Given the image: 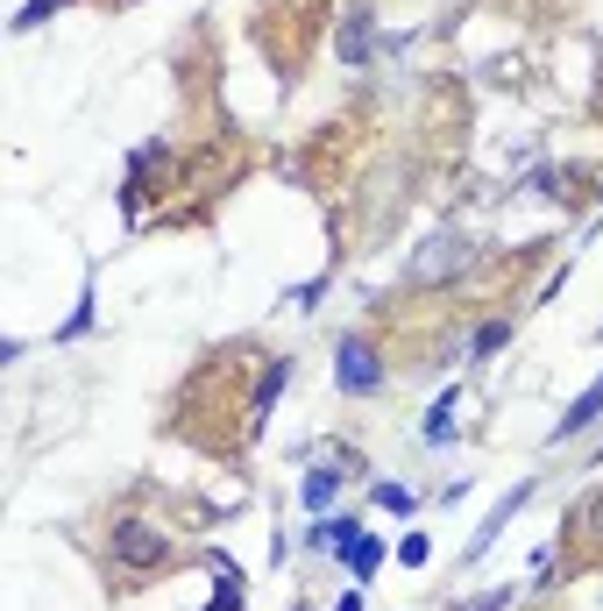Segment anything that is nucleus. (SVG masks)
<instances>
[{
    "instance_id": "obj_2",
    "label": "nucleus",
    "mask_w": 603,
    "mask_h": 611,
    "mask_svg": "<svg viewBox=\"0 0 603 611\" xmlns=\"http://www.w3.org/2000/svg\"><path fill=\"white\" fill-rule=\"evenodd\" d=\"M455 271H469V242H462L455 228L426 235V249H419V257L405 263V278H412V285H447Z\"/></svg>"
},
{
    "instance_id": "obj_3",
    "label": "nucleus",
    "mask_w": 603,
    "mask_h": 611,
    "mask_svg": "<svg viewBox=\"0 0 603 611\" xmlns=\"http://www.w3.org/2000/svg\"><path fill=\"white\" fill-rule=\"evenodd\" d=\"M334 384L349 398H369L376 384H384V363H376V349L362 335H341V349H334Z\"/></svg>"
},
{
    "instance_id": "obj_19",
    "label": "nucleus",
    "mask_w": 603,
    "mask_h": 611,
    "mask_svg": "<svg viewBox=\"0 0 603 611\" xmlns=\"http://www.w3.org/2000/svg\"><path fill=\"white\" fill-rule=\"evenodd\" d=\"M504 604H511V584H504V590H490V598H482V604H469V611H504Z\"/></svg>"
},
{
    "instance_id": "obj_5",
    "label": "nucleus",
    "mask_w": 603,
    "mask_h": 611,
    "mask_svg": "<svg viewBox=\"0 0 603 611\" xmlns=\"http://www.w3.org/2000/svg\"><path fill=\"white\" fill-rule=\"evenodd\" d=\"M596 412H603V377H596V384H590V392H582V398H576V406H568V412H561V427H554V434H547V441H554V449H568V441H576V434H590V427H596Z\"/></svg>"
},
{
    "instance_id": "obj_8",
    "label": "nucleus",
    "mask_w": 603,
    "mask_h": 611,
    "mask_svg": "<svg viewBox=\"0 0 603 611\" xmlns=\"http://www.w3.org/2000/svg\"><path fill=\"white\" fill-rule=\"evenodd\" d=\"M355 541H362V527H355L349 512H341V519H320V527H312V547H327V555H349Z\"/></svg>"
},
{
    "instance_id": "obj_16",
    "label": "nucleus",
    "mask_w": 603,
    "mask_h": 611,
    "mask_svg": "<svg viewBox=\"0 0 603 611\" xmlns=\"http://www.w3.org/2000/svg\"><path fill=\"white\" fill-rule=\"evenodd\" d=\"M369 498H376V505H384V512H412V490H405V484H376V490H369Z\"/></svg>"
},
{
    "instance_id": "obj_20",
    "label": "nucleus",
    "mask_w": 603,
    "mask_h": 611,
    "mask_svg": "<svg viewBox=\"0 0 603 611\" xmlns=\"http://www.w3.org/2000/svg\"><path fill=\"white\" fill-rule=\"evenodd\" d=\"M334 611H362V598H341V604H334Z\"/></svg>"
},
{
    "instance_id": "obj_11",
    "label": "nucleus",
    "mask_w": 603,
    "mask_h": 611,
    "mask_svg": "<svg viewBox=\"0 0 603 611\" xmlns=\"http://www.w3.org/2000/svg\"><path fill=\"white\" fill-rule=\"evenodd\" d=\"M214 562H220V555H214ZM206 611H241V569H235V562H220V598L206 604Z\"/></svg>"
},
{
    "instance_id": "obj_12",
    "label": "nucleus",
    "mask_w": 603,
    "mask_h": 611,
    "mask_svg": "<svg viewBox=\"0 0 603 611\" xmlns=\"http://www.w3.org/2000/svg\"><path fill=\"white\" fill-rule=\"evenodd\" d=\"M504 341H511V320H482L469 349H476V355H497V349H504Z\"/></svg>"
},
{
    "instance_id": "obj_4",
    "label": "nucleus",
    "mask_w": 603,
    "mask_h": 611,
    "mask_svg": "<svg viewBox=\"0 0 603 611\" xmlns=\"http://www.w3.org/2000/svg\"><path fill=\"white\" fill-rule=\"evenodd\" d=\"M525 498H533V484H511V498H497V505H490V519H482V527H476V541H469V562H476V555H490V547H497V533L511 527V512H519Z\"/></svg>"
},
{
    "instance_id": "obj_7",
    "label": "nucleus",
    "mask_w": 603,
    "mask_h": 611,
    "mask_svg": "<svg viewBox=\"0 0 603 611\" xmlns=\"http://www.w3.org/2000/svg\"><path fill=\"white\" fill-rule=\"evenodd\" d=\"M369 43H376V36H369V14H362V8H355V14H349V22H341V36H334V50H341V65H362V57H369Z\"/></svg>"
},
{
    "instance_id": "obj_15",
    "label": "nucleus",
    "mask_w": 603,
    "mask_h": 611,
    "mask_svg": "<svg viewBox=\"0 0 603 611\" xmlns=\"http://www.w3.org/2000/svg\"><path fill=\"white\" fill-rule=\"evenodd\" d=\"M57 8H65V0H29V8L22 14H14V29H43V22H50V14Z\"/></svg>"
},
{
    "instance_id": "obj_9",
    "label": "nucleus",
    "mask_w": 603,
    "mask_h": 611,
    "mask_svg": "<svg viewBox=\"0 0 603 611\" xmlns=\"http://www.w3.org/2000/svg\"><path fill=\"white\" fill-rule=\"evenodd\" d=\"M576 533H582V541H590V547H603V484H596L590 498L576 505Z\"/></svg>"
},
{
    "instance_id": "obj_6",
    "label": "nucleus",
    "mask_w": 603,
    "mask_h": 611,
    "mask_svg": "<svg viewBox=\"0 0 603 611\" xmlns=\"http://www.w3.org/2000/svg\"><path fill=\"white\" fill-rule=\"evenodd\" d=\"M292 384V363H270L263 377H255V398H249V434H263V420H270V406H277V392Z\"/></svg>"
},
{
    "instance_id": "obj_13",
    "label": "nucleus",
    "mask_w": 603,
    "mask_h": 611,
    "mask_svg": "<svg viewBox=\"0 0 603 611\" xmlns=\"http://www.w3.org/2000/svg\"><path fill=\"white\" fill-rule=\"evenodd\" d=\"M376 562H384V541H355V547H349V569H355V584H362V576H376Z\"/></svg>"
},
{
    "instance_id": "obj_10",
    "label": "nucleus",
    "mask_w": 603,
    "mask_h": 611,
    "mask_svg": "<svg viewBox=\"0 0 603 611\" xmlns=\"http://www.w3.org/2000/svg\"><path fill=\"white\" fill-rule=\"evenodd\" d=\"M447 434H455V392H441V398H433V412H426V441H433V449H441Z\"/></svg>"
},
{
    "instance_id": "obj_18",
    "label": "nucleus",
    "mask_w": 603,
    "mask_h": 611,
    "mask_svg": "<svg viewBox=\"0 0 603 611\" xmlns=\"http://www.w3.org/2000/svg\"><path fill=\"white\" fill-rule=\"evenodd\" d=\"M86 327H93V299H86L79 313H71V320L65 327H57V341H71V335H86Z\"/></svg>"
},
{
    "instance_id": "obj_1",
    "label": "nucleus",
    "mask_w": 603,
    "mask_h": 611,
    "mask_svg": "<svg viewBox=\"0 0 603 611\" xmlns=\"http://www.w3.org/2000/svg\"><path fill=\"white\" fill-rule=\"evenodd\" d=\"M107 555H114V569L149 576V569H163V562H171V533H163V527H149V519H114Z\"/></svg>"
},
{
    "instance_id": "obj_14",
    "label": "nucleus",
    "mask_w": 603,
    "mask_h": 611,
    "mask_svg": "<svg viewBox=\"0 0 603 611\" xmlns=\"http://www.w3.org/2000/svg\"><path fill=\"white\" fill-rule=\"evenodd\" d=\"M306 505H312V512H327V505H334V476H327V469L306 476Z\"/></svg>"
},
{
    "instance_id": "obj_17",
    "label": "nucleus",
    "mask_w": 603,
    "mask_h": 611,
    "mask_svg": "<svg viewBox=\"0 0 603 611\" xmlns=\"http://www.w3.org/2000/svg\"><path fill=\"white\" fill-rule=\"evenodd\" d=\"M426 555H433V547L419 541V533H405V541H398V562H405V569H426Z\"/></svg>"
}]
</instances>
